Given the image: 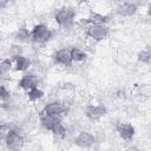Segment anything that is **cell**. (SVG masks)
<instances>
[{
  "instance_id": "1",
  "label": "cell",
  "mask_w": 151,
  "mask_h": 151,
  "mask_svg": "<svg viewBox=\"0 0 151 151\" xmlns=\"http://www.w3.org/2000/svg\"><path fill=\"white\" fill-rule=\"evenodd\" d=\"M77 12L74 11V8L68 7V6H64L60 7L55 11L54 13V21L57 22V25L60 28H71L74 25V19H76Z\"/></svg>"
},
{
  "instance_id": "2",
  "label": "cell",
  "mask_w": 151,
  "mask_h": 151,
  "mask_svg": "<svg viewBox=\"0 0 151 151\" xmlns=\"http://www.w3.org/2000/svg\"><path fill=\"white\" fill-rule=\"evenodd\" d=\"M53 32L44 24L35 25L31 31V41L38 45H44L52 39Z\"/></svg>"
},
{
  "instance_id": "3",
  "label": "cell",
  "mask_w": 151,
  "mask_h": 151,
  "mask_svg": "<svg viewBox=\"0 0 151 151\" xmlns=\"http://www.w3.org/2000/svg\"><path fill=\"white\" fill-rule=\"evenodd\" d=\"M25 139L24 136L19 132V130L12 129L5 136V145L9 150H19L24 146Z\"/></svg>"
},
{
  "instance_id": "4",
  "label": "cell",
  "mask_w": 151,
  "mask_h": 151,
  "mask_svg": "<svg viewBox=\"0 0 151 151\" xmlns=\"http://www.w3.org/2000/svg\"><path fill=\"white\" fill-rule=\"evenodd\" d=\"M110 34V29L106 25H88L86 27V35L94 41H101Z\"/></svg>"
},
{
  "instance_id": "5",
  "label": "cell",
  "mask_w": 151,
  "mask_h": 151,
  "mask_svg": "<svg viewBox=\"0 0 151 151\" xmlns=\"http://www.w3.org/2000/svg\"><path fill=\"white\" fill-rule=\"evenodd\" d=\"M106 113H107V109L103 104H98V105L90 104L84 110L85 117L88 120H91V122H98V120H100L103 117H105Z\"/></svg>"
},
{
  "instance_id": "6",
  "label": "cell",
  "mask_w": 151,
  "mask_h": 151,
  "mask_svg": "<svg viewBox=\"0 0 151 151\" xmlns=\"http://www.w3.org/2000/svg\"><path fill=\"white\" fill-rule=\"evenodd\" d=\"M68 111L66 104L59 100H53L47 103L44 109L41 110V114H50V116H64Z\"/></svg>"
},
{
  "instance_id": "7",
  "label": "cell",
  "mask_w": 151,
  "mask_h": 151,
  "mask_svg": "<svg viewBox=\"0 0 151 151\" xmlns=\"http://www.w3.org/2000/svg\"><path fill=\"white\" fill-rule=\"evenodd\" d=\"M116 131L118 133V136L125 140V142H131L136 134V130L134 126L131 123L127 122H119L116 124Z\"/></svg>"
},
{
  "instance_id": "8",
  "label": "cell",
  "mask_w": 151,
  "mask_h": 151,
  "mask_svg": "<svg viewBox=\"0 0 151 151\" xmlns=\"http://www.w3.org/2000/svg\"><path fill=\"white\" fill-rule=\"evenodd\" d=\"M53 58V61L54 64L57 65H60V66H64V67H71L73 61H72V58H71V52H70V48H59L58 51H55L52 55Z\"/></svg>"
},
{
  "instance_id": "9",
  "label": "cell",
  "mask_w": 151,
  "mask_h": 151,
  "mask_svg": "<svg viewBox=\"0 0 151 151\" xmlns=\"http://www.w3.org/2000/svg\"><path fill=\"white\" fill-rule=\"evenodd\" d=\"M96 142V137L88 132V131H81L79 132V134L74 138L73 143L78 146V147H81V149H88L91 147Z\"/></svg>"
},
{
  "instance_id": "10",
  "label": "cell",
  "mask_w": 151,
  "mask_h": 151,
  "mask_svg": "<svg viewBox=\"0 0 151 151\" xmlns=\"http://www.w3.org/2000/svg\"><path fill=\"white\" fill-rule=\"evenodd\" d=\"M137 9H138V6H137L136 2L124 0L123 2H120L118 5L116 12L120 17H131V15H133L137 12Z\"/></svg>"
},
{
  "instance_id": "11",
  "label": "cell",
  "mask_w": 151,
  "mask_h": 151,
  "mask_svg": "<svg viewBox=\"0 0 151 151\" xmlns=\"http://www.w3.org/2000/svg\"><path fill=\"white\" fill-rule=\"evenodd\" d=\"M18 86L24 91H29L33 87L38 86V78L33 73H25L18 81Z\"/></svg>"
},
{
  "instance_id": "12",
  "label": "cell",
  "mask_w": 151,
  "mask_h": 151,
  "mask_svg": "<svg viewBox=\"0 0 151 151\" xmlns=\"http://www.w3.org/2000/svg\"><path fill=\"white\" fill-rule=\"evenodd\" d=\"M40 123L46 130L52 131L54 126H57L59 123H61V116H50V114L40 113Z\"/></svg>"
},
{
  "instance_id": "13",
  "label": "cell",
  "mask_w": 151,
  "mask_h": 151,
  "mask_svg": "<svg viewBox=\"0 0 151 151\" xmlns=\"http://www.w3.org/2000/svg\"><path fill=\"white\" fill-rule=\"evenodd\" d=\"M13 59H14V64H15L14 70H15V71H19V72H25V71H27V70L31 67V65H32L31 59L27 58V57H25V55H22V54L14 55Z\"/></svg>"
},
{
  "instance_id": "14",
  "label": "cell",
  "mask_w": 151,
  "mask_h": 151,
  "mask_svg": "<svg viewBox=\"0 0 151 151\" xmlns=\"http://www.w3.org/2000/svg\"><path fill=\"white\" fill-rule=\"evenodd\" d=\"M86 21L88 25H106L110 21V18L98 12H91L88 18H86Z\"/></svg>"
},
{
  "instance_id": "15",
  "label": "cell",
  "mask_w": 151,
  "mask_h": 151,
  "mask_svg": "<svg viewBox=\"0 0 151 151\" xmlns=\"http://www.w3.org/2000/svg\"><path fill=\"white\" fill-rule=\"evenodd\" d=\"M70 52H71V58L73 63H83L87 59V53L80 47L73 46L70 48Z\"/></svg>"
},
{
  "instance_id": "16",
  "label": "cell",
  "mask_w": 151,
  "mask_h": 151,
  "mask_svg": "<svg viewBox=\"0 0 151 151\" xmlns=\"http://www.w3.org/2000/svg\"><path fill=\"white\" fill-rule=\"evenodd\" d=\"M14 39L19 42H26L31 40V32L26 28V27H21L19 28L15 34H14Z\"/></svg>"
},
{
  "instance_id": "17",
  "label": "cell",
  "mask_w": 151,
  "mask_h": 151,
  "mask_svg": "<svg viewBox=\"0 0 151 151\" xmlns=\"http://www.w3.org/2000/svg\"><path fill=\"white\" fill-rule=\"evenodd\" d=\"M44 96H45L44 91L41 88H39L38 86L31 88L29 91H27V98H28L29 101H37V100L41 99Z\"/></svg>"
},
{
  "instance_id": "18",
  "label": "cell",
  "mask_w": 151,
  "mask_h": 151,
  "mask_svg": "<svg viewBox=\"0 0 151 151\" xmlns=\"http://www.w3.org/2000/svg\"><path fill=\"white\" fill-rule=\"evenodd\" d=\"M137 59H138L139 63L149 65L151 63V52H150V48L146 47V48L139 51L138 54H137Z\"/></svg>"
},
{
  "instance_id": "19",
  "label": "cell",
  "mask_w": 151,
  "mask_h": 151,
  "mask_svg": "<svg viewBox=\"0 0 151 151\" xmlns=\"http://www.w3.org/2000/svg\"><path fill=\"white\" fill-rule=\"evenodd\" d=\"M55 137H59V138H64L65 136H66V133H67V130H66V127L64 126V124L63 123H59L57 126H54L53 127V130L51 131Z\"/></svg>"
},
{
  "instance_id": "20",
  "label": "cell",
  "mask_w": 151,
  "mask_h": 151,
  "mask_svg": "<svg viewBox=\"0 0 151 151\" xmlns=\"http://www.w3.org/2000/svg\"><path fill=\"white\" fill-rule=\"evenodd\" d=\"M11 68H12V61H11L9 58L2 59V60L0 61V76L7 74Z\"/></svg>"
},
{
  "instance_id": "21",
  "label": "cell",
  "mask_w": 151,
  "mask_h": 151,
  "mask_svg": "<svg viewBox=\"0 0 151 151\" xmlns=\"http://www.w3.org/2000/svg\"><path fill=\"white\" fill-rule=\"evenodd\" d=\"M137 94L138 96H142V97H150L151 94V88H150V85L147 84H144V85H140L138 88H137Z\"/></svg>"
},
{
  "instance_id": "22",
  "label": "cell",
  "mask_w": 151,
  "mask_h": 151,
  "mask_svg": "<svg viewBox=\"0 0 151 151\" xmlns=\"http://www.w3.org/2000/svg\"><path fill=\"white\" fill-rule=\"evenodd\" d=\"M9 91L6 88V86L0 84V100H7L9 98Z\"/></svg>"
},
{
  "instance_id": "23",
  "label": "cell",
  "mask_w": 151,
  "mask_h": 151,
  "mask_svg": "<svg viewBox=\"0 0 151 151\" xmlns=\"http://www.w3.org/2000/svg\"><path fill=\"white\" fill-rule=\"evenodd\" d=\"M7 4V0H0V9H2Z\"/></svg>"
},
{
  "instance_id": "24",
  "label": "cell",
  "mask_w": 151,
  "mask_h": 151,
  "mask_svg": "<svg viewBox=\"0 0 151 151\" xmlns=\"http://www.w3.org/2000/svg\"><path fill=\"white\" fill-rule=\"evenodd\" d=\"M112 1H114V2H118V4H120V2H123L124 0H112Z\"/></svg>"
},
{
  "instance_id": "25",
  "label": "cell",
  "mask_w": 151,
  "mask_h": 151,
  "mask_svg": "<svg viewBox=\"0 0 151 151\" xmlns=\"http://www.w3.org/2000/svg\"><path fill=\"white\" fill-rule=\"evenodd\" d=\"M81 1H84V2H87V1H90V0H81Z\"/></svg>"
},
{
  "instance_id": "26",
  "label": "cell",
  "mask_w": 151,
  "mask_h": 151,
  "mask_svg": "<svg viewBox=\"0 0 151 151\" xmlns=\"http://www.w3.org/2000/svg\"><path fill=\"white\" fill-rule=\"evenodd\" d=\"M0 130H1V120H0Z\"/></svg>"
}]
</instances>
